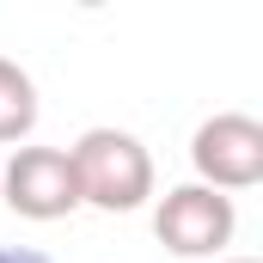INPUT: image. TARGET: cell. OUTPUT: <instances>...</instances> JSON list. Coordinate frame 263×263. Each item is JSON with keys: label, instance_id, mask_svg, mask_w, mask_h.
Instances as JSON below:
<instances>
[{"label": "cell", "instance_id": "cell-6", "mask_svg": "<svg viewBox=\"0 0 263 263\" xmlns=\"http://www.w3.org/2000/svg\"><path fill=\"white\" fill-rule=\"evenodd\" d=\"M0 263H55V257H43L31 245H0Z\"/></svg>", "mask_w": 263, "mask_h": 263}, {"label": "cell", "instance_id": "cell-2", "mask_svg": "<svg viewBox=\"0 0 263 263\" xmlns=\"http://www.w3.org/2000/svg\"><path fill=\"white\" fill-rule=\"evenodd\" d=\"M153 233L172 257H220L239 233V208L208 184H178L153 208Z\"/></svg>", "mask_w": 263, "mask_h": 263}, {"label": "cell", "instance_id": "cell-3", "mask_svg": "<svg viewBox=\"0 0 263 263\" xmlns=\"http://www.w3.org/2000/svg\"><path fill=\"white\" fill-rule=\"evenodd\" d=\"M190 165H196V184L208 190H251L263 184V123L245 110H220L190 135Z\"/></svg>", "mask_w": 263, "mask_h": 263}, {"label": "cell", "instance_id": "cell-5", "mask_svg": "<svg viewBox=\"0 0 263 263\" xmlns=\"http://www.w3.org/2000/svg\"><path fill=\"white\" fill-rule=\"evenodd\" d=\"M37 129V86L18 62L0 55V141H25Z\"/></svg>", "mask_w": 263, "mask_h": 263}, {"label": "cell", "instance_id": "cell-1", "mask_svg": "<svg viewBox=\"0 0 263 263\" xmlns=\"http://www.w3.org/2000/svg\"><path fill=\"white\" fill-rule=\"evenodd\" d=\"M80 208H104V214H135L153 196V153L129 129H86L67 147Z\"/></svg>", "mask_w": 263, "mask_h": 263}, {"label": "cell", "instance_id": "cell-7", "mask_svg": "<svg viewBox=\"0 0 263 263\" xmlns=\"http://www.w3.org/2000/svg\"><path fill=\"white\" fill-rule=\"evenodd\" d=\"M220 263H257V257H220Z\"/></svg>", "mask_w": 263, "mask_h": 263}, {"label": "cell", "instance_id": "cell-4", "mask_svg": "<svg viewBox=\"0 0 263 263\" xmlns=\"http://www.w3.org/2000/svg\"><path fill=\"white\" fill-rule=\"evenodd\" d=\"M0 196L18 220H62L80 208V184L67 165V147H12L0 172Z\"/></svg>", "mask_w": 263, "mask_h": 263}]
</instances>
